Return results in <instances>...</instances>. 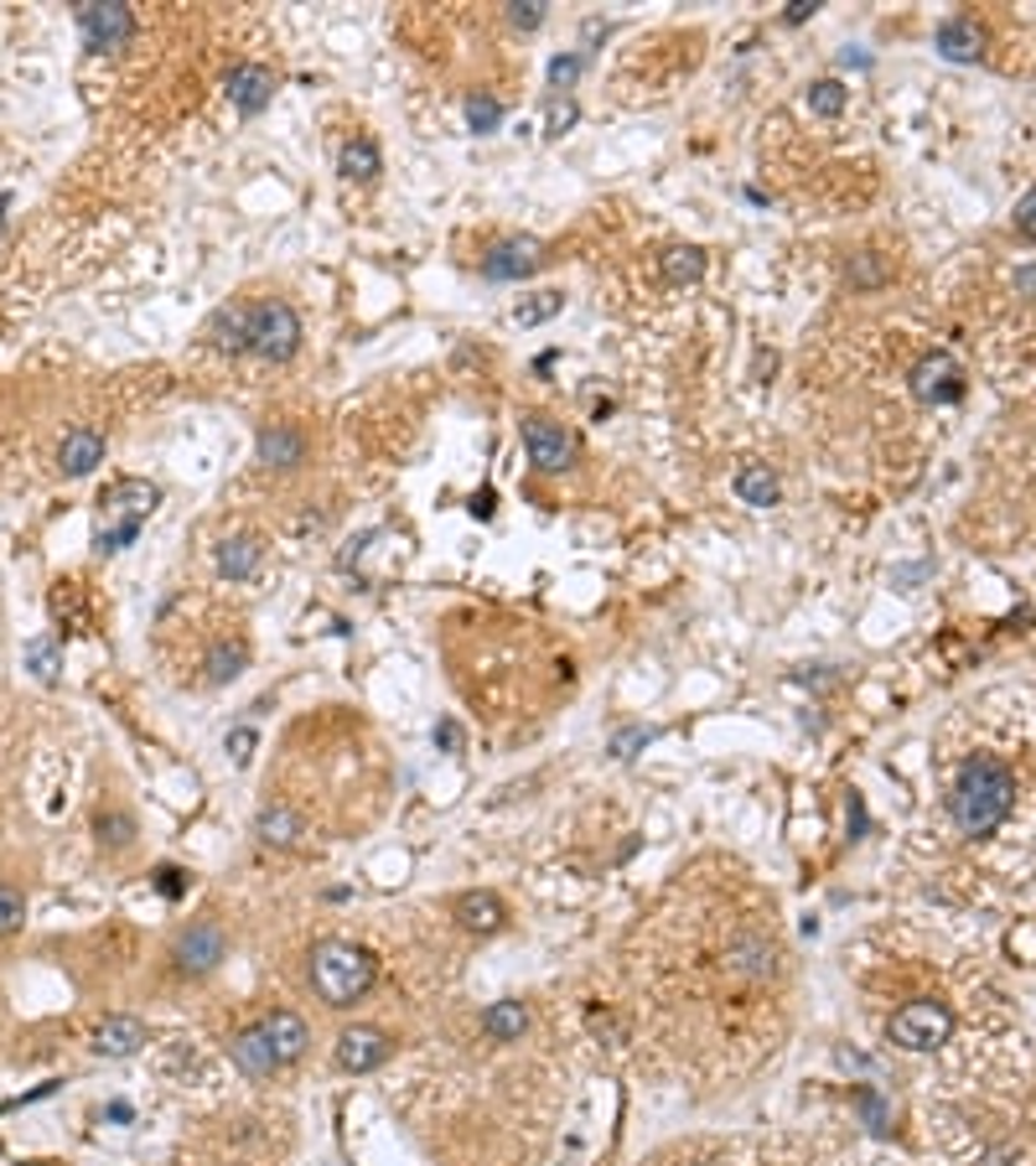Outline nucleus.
I'll use <instances>...</instances> for the list:
<instances>
[{
  "mask_svg": "<svg viewBox=\"0 0 1036 1166\" xmlns=\"http://www.w3.org/2000/svg\"><path fill=\"white\" fill-rule=\"evenodd\" d=\"M891 1042L906 1047V1053H933L953 1036V1011L943 1001H906L902 1011L891 1016Z\"/></svg>",
  "mask_w": 1036,
  "mask_h": 1166,
  "instance_id": "obj_4",
  "label": "nucleus"
},
{
  "mask_svg": "<svg viewBox=\"0 0 1036 1166\" xmlns=\"http://www.w3.org/2000/svg\"><path fill=\"white\" fill-rule=\"evenodd\" d=\"M814 11H819V5H814V0H793V5H788V11H782V22H788V26H799V22H809V16H814Z\"/></svg>",
  "mask_w": 1036,
  "mask_h": 1166,
  "instance_id": "obj_45",
  "label": "nucleus"
},
{
  "mask_svg": "<svg viewBox=\"0 0 1036 1166\" xmlns=\"http://www.w3.org/2000/svg\"><path fill=\"white\" fill-rule=\"evenodd\" d=\"M104 462V435L88 431V426H78V431L63 435V452H58V467H63L67 477H88L94 467Z\"/></svg>",
  "mask_w": 1036,
  "mask_h": 1166,
  "instance_id": "obj_17",
  "label": "nucleus"
},
{
  "mask_svg": "<svg viewBox=\"0 0 1036 1166\" xmlns=\"http://www.w3.org/2000/svg\"><path fill=\"white\" fill-rule=\"evenodd\" d=\"M736 498H741V503H752V508H773L777 498H782V482H777L773 467L752 462V467H741V472H736Z\"/></svg>",
  "mask_w": 1036,
  "mask_h": 1166,
  "instance_id": "obj_20",
  "label": "nucleus"
},
{
  "mask_svg": "<svg viewBox=\"0 0 1036 1166\" xmlns=\"http://www.w3.org/2000/svg\"><path fill=\"white\" fill-rule=\"evenodd\" d=\"M78 32L88 52H120L135 37V16L130 5H114V0H88L78 5Z\"/></svg>",
  "mask_w": 1036,
  "mask_h": 1166,
  "instance_id": "obj_6",
  "label": "nucleus"
},
{
  "mask_svg": "<svg viewBox=\"0 0 1036 1166\" xmlns=\"http://www.w3.org/2000/svg\"><path fill=\"white\" fill-rule=\"evenodd\" d=\"M306 456V441H301V431H291V426H264L259 431V462L264 467H296Z\"/></svg>",
  "mask_w": 1036,
  "mask_h": 1166,
  "instance_id": "obj_18",
  "label": "nucleus"
},
{
  "mask_svg": "<svg viewBox=\"0 0 1036 1166\" xmlns=\"http://www.w3.org/2000/svg\"><path fill=\"white\" fill-rule=\"evenodd\" d=\"M26 664H32V674H37L42 685H52L58 670H63V643H58V638H37V643L26 648Z\"/></svg>",
  "mask_w": 1036,
  "mask_h": 1166,
  "instance_id": "obj_30",
  "label": "nucleus"
},
{
  "mask_svg": "<svg viewBox=\"0 0 1036 1166\" xmlns=\"http://www.w3.org/2000/svg\"><path fill=\"white\" fill-rule=\"evenodd\" d=\"M570 125H576V105H570V99H560V105L550 109V135H565Z\"/></svg>",
  "mask_w": 1036,
  "mask_h": 1166,
  "instance_id": "obj_43",
  "label": "nucleus"
},
{
  "mask_svg": "<svg viewBox=\"0 0 1036 1166\" xmlns=\"http://www.w3.org/2000/svg\"><path fill=\"white\" fill-rule=\"evenodd\" d=\"M456 918H461V929H472V933H497L508 912H503V903H497L493 892H467L456 903Z\"/></svg>",
  "mask_w": 1036,
  "mask_h": 1166,
  "instance_id": "obj_21",
  "label": "nucleus"
},
{
  "mask_svg": "<svg viewBox=\"0 0 1036 1166\" xmlns=\"http://www.w3.org/2000/svg\"><path fill=\"white\" fill-rule=\"evenodd\" d=\"M472 514L477 518H493V488H482V493L472 498Z\"/></svg>",
  "mask_w": 1036,
  "mask_h": 1166,
  "instance_id": "obj_46",
  "label": "nucleus"
},
{
  "mask_svg": "<svg viewBox=\"0 0 1036 1166\" xmlns=\"http://www.w3.org/2000/svg\"><path fill=\"white\" fill-rule=\"evenodd\" d=\"M803 99H809V109H814V114L835 120V114L850 105V88H844L840 78H819V84H809V94H803Z\"/></svg>",
  "mask_w": 1036,
  "mask_h": 1166,
  "instance_id": "obj_29",
  "label": "nucleus"
},
{
  "mask_svg": "<svg viewBox=\"0 0 1036 1166\" xmlns=\"http://www.w3.org/2000/svg\"><path fill=\"white\" fill-rule=\"evenodd\" d=\"M244 664H249V648L238 643H218L213 653H208V685H229V679H238L244 674Z\"/></svg>",
  "mask_w": 1036,
  "mask_h": 1166,
  "instance_id": "obj_27",
  "label": "nucleus"
},
{
  "mask_svg": "<svg viewBox=\"0 0 1036 1166\" xmlns=\"http://www.w3.org/2000/svg\"><path fill=\"white\" fill-rule=\"evenodd\" d=\"M523 446H529V462L540 467V472H560V467H570L576 462V435L565 431L560 420H550V415H523Z\"/></svg>",
  "mask_w": 1036,
  "mask_h": 1166,
  "instance_id": "obj_7",
  "label": "nucleus"
},
{
  "mask_svg": "<svg viewBox=\"0 0 1036 1166\" xmlns=\"http://www.w3.org/2000/svg\"><path fill=\"white\" fill-rule=\"evenodd\" d=\"M223 929L218 923H193V929L176 938V970H187V974H208L223 959Z\"/></svg>",
  "mask_w": 1036,
  "mask_h": 1166,
  "instance_id": "obj_12",
  "label": "nucleus"
},
{
  "mask_svg": "<svg viewBox=\"0 0 1036 1166\" xmlns=\"http://www.w3.org/2000/svg\"><path fill=\"white\" fill-rule=\"evenodd\" d=\"M379 146L368 140V135H358V140H347L343 146V176H358V182H373L379 176Z\"/></svg>",
  "mask_w": 1036,
  "mask_h": 1166,
  "instance_id": "obj_28",
  "label": "nucleus"
},
{
  "mask_svg": "<svg viewBox=\"0 0 1036 1166\" xmlns=\"http://www.w3.org/2000/svg\"><path fill=\"white\" fill-rule=\"evenodd\" d=\"M22 923H26V897L16 886L0 882V933H16Z\"/></svg>",
  "mask_w": 1036,
  "mask_h": 1166,
  "instance_id": "obj_34",
  "label": "nucleus"
},
{
  "mask_svg": "<svg viewBox=\"0 0 1036 1166\" xmlns=\"http://www.w3.org/2000/svg\"><path fill=\"white\" fill-rule=\"evenodd\" d=\"M508 22H514L518 32H534V26L544 22V0H518V5H508Z\"/></svg>",
  "mask_w": 1036,
  "mask_h": 1166,
  "instance_id": "obj_37",
  "label": "nucleus"
},
{
  "mask_svg": "<svg viewBox=\"0 0 1036 1166\" xmlns=\"http://www.w3.org/2000/svg\"><path fill=\"white\" fill-rule=\"evenodd\" d=\"M576 78H581V52H565V58H555V63H550V84H555V88H570Z\"/></svg>",
  "mask_w": 1036,
  "mask_h": 1166,
  "instance_id": "obj_38",
  "label": "nucleus"
},
{
  "mask_svg": "<svg viewBox=\"0 0 1036 1166\" xmlns=\"http://www.w3.org/2000/svg\"><path fill=\"white\" fill-rule=\"evenodd\" d=\"M544 265V244L540 238H503L482 255V275L488 281H523Z\"/></svg>",
  "mask_w": 1036,
  "mask_h": 1166,
  "instance_id": "obj_9",
  "label": "nucleus"
},
{
  "mask_svg": "<svg viewBox=\"0 0 1036 1166\" xmlns=\"http://www.w3.org/2000/svg\"><path fill=\"white\" fill-rule=\"evenodd\" d=\"M208 337H213V347H229V353H244V347H249V311H238V306H229V311H218L213 322H208Z\"/></svg>",
  "mask_w": 1036,
  "mask_h": 1166,
  "instance_id": "obj_25",
  "label": "nucleus"
},
{
  "mask_svg": "<svg viewBox=\"0 0 1036 1166\" xmlns=\"http://www.w3.org/2000/svg\"><path fill=\"white\" fill-rule=\"evenodd\" d=\"M886 281V265L876 255H855L850 259V285H865V291H871V285H881Z\"/></svg>",
  "mask_w": 1036,
  "mask_h": 1166,
  "instance_id": "obj_35",
  "label": "nucleus"
},
{
  "mask_svg": "<svg viewBox=\"0 0 1036 1166\" xmlns=\"http://www.w3.org/2000/svg\"><path fill=\"white\" fill-rule=\"evenodd\" d=\"M705 275V255L694 249V244H674V249H664V281L669 285H694Z\"/></svg>",
  "mask_w": 1036,
  "mask_h": 1166,
  "instance_id": "obj_26",
  "label": "nucleus"
},
{
  "mask_svg": "<svg viewBox=\"0 0 1036 1166\" xmlns=\"http://www.w3.org/2000/svg\"><path fill=\"white\" fill-rule=\"evenodd\" d=\"M156 892H161V897H182V892H187V876H182V871H176V866H156Z\"/></svg>",
  "mask_w": 1036,
  "mask_h": 1166,
  "instance_id": "obj_39",
  "label": "nucleus"
},
{
  "mask_svg": "<svg viewBox=\"0 0 1036 1166\" xmlns=\"http://www.w3.org/2000/svg\"><path fill=\"white\" fill-rule=\"evenodd\" d=\"M223 88H229V99H234L238 114H259V109H270V99H275V73L259 67V63H238V67H229Z\"/></svg>",
  "mask_w": 1036,
  "mask_h": 1166,
  "instance_id": "obj_10",
  "label": "nucleus"
},
{
  "mask_svg": "<svg viewBox=\"0 0 1036 1166\" xmlns=\"http://www.w3.org/2000/svg\"><path fill=\"white\" fill-rule=\"evenodd\" d=\"M384 1058H388V1036L379 1027H347L337 1036V1068H347V1073H373Z\"/></svg>",
  "mask_w": 1036,
  "mask_h": 1166,
  "instance_id": "obj_11",
  "label": "nucleus"
},
{
  "mask_svg": "<svg viewBox=\"0 0 1036 1166\" xmlns=\"http://www.w3.org/2000/svg\"><path fill=\"white\" fill-rule=\"evenodd\" d=\"M855 1109H861V1120H865V1130H871V1136H886V1130H891V1109H886V1100L881 1094H876V1089H855Z\"/></svg>",
  "mask_w": 1036,
  "mask_h": 1166,
  "instance_id": "obj_32",
  "label": "nucleus"
},
{
  "mask_svg": "<svg viewBox=\"0 0 1036 1166\" xmlns=\"http://www.w3.org/2000/svg\"><path fill=\"white\" fill-rule=\"evenodd\" d=\"M301 347V317L285 302H259L249 306V353L270 358V364H285L296 358Z\"/></svg>",
  "mask_w": 1036,
  "mask_h": 1166,
  "instance_id": "obj_5",
  "label": "nucleus"
},
{
  "mask_svg": "<svg viewBox=\"0 0 1036 1166\" xmlns=\"http://www.w3.org/2000/svg\"><path fill=\"white\" fill-rule=\"evenodd\" d=\"M726 965H731L736 974H747V980H767V974H773V944L756 938V933H741L731 949H726Z\"/></svg>",
  "mask_w": 1036,
  "mask_h": 1166,
  "instance_id": "obj_19",
  "label": "nucleus"
},
{
  "mask_svg": "<svg viewBox=\"0 0 1036 1166\" xmlns=\"http://www.w3.org/2000/svg\"><path fill=\"white\" fill-rule=\"evenodd\" d=\"M368 540H373V535H358V540H353V544H347V550H343V555H337V565H353V561H358V555H363V544H368Z\"/></svg>",
  "mask_w": 1036,
  "mask_h": 1166,
  "instance_id": "obj_47",
  "label": "nucleus"
},
{
  "mask_svg": "<svg viewBox=\"0 0 1036 1166\" xmlns=\"http://www.w3.org/2000/svg\"><path fill=\"white\" fill-rule=\"evenodd\" d=\"M497 120H503V105H497L493 94H472V99H467V125H472L477 135H493Z\"/></svg>",
  "mask_w": 1036,
  "mask_h": 1166,
  "instance_id": "obj_33",
  "label": "nucleus"
},
{
  "mask_svg": "<svg viewBox=\"0 0 1036 1166\" xmlns=\"http://www.w3.org/2000/svg\"><path fill=\"white\" fill-rule=\"evenodd\" d=\"M373 980H379V959L347 938H326L311 949V991L326 1006H353L358 995H368Z\"/></svg>",
  "mask_w": 1036,
  "mask_h": 1166,
  "instance_id": "obj_2",
  "label": "nucleus"
},
{
  "mask_svg": "<svg viewBox=\"0 0 1036 1166\" xmlns=\"http://www.w3.org/2000/svg\"><path fill=\"white\" fill-rule=\"evenodd\" d=\"M140 1047H146V1021H135V1016H109V1021L94 1027V1053L99 1058H130Z\"/></svg>",
  "mask_w": 1036,
  "mask_h": 1166,
  "instance_id": "obj_14",
  "label": "nucleus"
},
{
  "mask_svg": "<svg viewBox=\"0 0 1036 1166\" xmlns=\"http://www.w3.org/2000/svg\"><path fill=\"white\" fill-rule=\"evenodd\" d=\"M906 384H912V394L923 405H953V400H964V368L953 364L949 353H928V358L912 364Z\"/></svg>",
  "mask_w": 1036,
  "mask_h": 1166,
  "instance_id": "obj_8",
  "label": "nucleus"
},
{
  "mask_svg": "<svg viewBox=\"0 0 1036 1166\" xmlns=\"http://www.w3.org/2000/svg\"><path fill=\"white\" fill-rule=\"evenodd\" d=\"M218 570L229 576V581H249L259 570V540L255 535H234V540L218 544Z\"/></svg>",
  "mask_w": 1036,
  "mask_h": 1166,
  "instance_id": "obj_23",
  "label": "nucleus"
},
{
  "mask_svg": "<svg viewBox=\"0 0 1036 1166\" xmlns=\"http://www.w3.org/2000/svg\"><path fill=\"white\" fill-rule=\"evenodd\" d=\"M523 1027H529V1011H523L518 1001H493V1006L482 1011V1032L493 1036V1042H518Z\"/></svg>",
  "mask_w": 1036,
  "mask_h": 1166,
  "instance_id": "obj_24",
  "label": "nucleus"
},
{
  "mask_svg": "<svg viewBox=\"0 0 1036 1166\" xmlns=\"http://www.w3.org/2000/svg\"><path fill=\"white\" fill-rule=\"evenodd\" d=\"M933 42H938V58H949V63H979L985 58V32L970 16H949Z\"/></svg>",
  "mask_w": 1036,
  "mask_h": 1166,
  "instance_id": "obj_15",
  "label": "nucleus"
},
{
  "mask_svg": "<svg viewBox=\"0 0 1036 1166\" xmlns=\"http://www.w3.org/2000/svg\"><path fill=\"white\" fill-rule=\"evenodd\" d=\"M109 830V845H130V835H135V824H130V814H109V820H99V835Z\"/></svg>",
  "mask_w": 1036,
  "mask_h": 1166,
  "instance_id": "obj_40",
  "label": "nucleus"
},
{
  "mask_svg": "<svg viewBox=\"0 0 1036 1166\" xmlns=\"http://www.w3.org/2000/svg\"><path fill=\"white\" fill-rule=\"evenodd\" d=\"M953 824L970 835V840H985V835H995L1000 824H1006V814L1015 809V773L1000 762V757H970L964 762V773H959V783H953Z\"/></svg>",
  "mask_w": 1036,
  "mask_h": 1166,
  "instance_id": "obj_1",
  "label": "nucleus"
},
{
  "mask_svg": "<svg viewBox=\"0 0 1036 1166\" xmlns=\"http://www.w3.org/2000/svg\"><path fill=\"white\" fill-rule=\"evenodd\" d=\"M264 1036H270V1047H275V1058H281V1068L285 1063H296L306 1053V1042H311V1027H306L301 1016L296 1011H270L264 1021Z\"/></svg>",
  "mask_w": 1036,
  "mask_h": 1166,
  "instance_id": "obj_16",
  "label": "nucleus"
},
{
  "mask_svg": "<svg viewBox=\"0 0 1036 1166\" xmlns=\"http://www.w3.org/2000/svg\"><path fill=\"white\" fill-rule=\"evenodd\" d=\"M435 747H441V752H456V747H461V726H456V721H441V726H435Z\"/></svg>",
  "mask_w": 1036,
  "mask_h": 1166,
  "instance_id": "obj_44",
  "label": "nucleus"
},
{
  "mask_svg": "<svg viewBox=\"0 0 1036 1166\" xmlns=\"http://www.w3.org/2000/svg\"><path fill=\"white\" fill-rule=\"evenodd\" d=\"M229 752H234V762L244 768L249 757H255V732L249 726H238V732H229Z\"/></svg>",
  "mask_w": 1036,
  "mask_h": 1166,
  "instance_id": "obj_42",
  "label": "nucleus"
},
{
  "mask_svg": "<svg viewBox=\"0 0 1036 1166\" xmlns=\"http://www.w3.org/2000/svg\"><path fill=\"white\" fill-rule=\"evenodd\" d=\"M255 835H259V840H264V845H281V850H291V845H301L306 824L296 820L291 809H281V803H270V809H259Z\"/></svg>",
  "mask_w": 1036,
  "mask_h": 1166,
  "instance_id": "obj_22",
  "label": "nucleus"
},
{
  "mask_svg": "<svg viewBox=\"0 0 1036 1166\" xmlns=\"http://www.w3.org/2000/svg\"><path fill=\"white\" fill-rule=\"evenodd\" d=\"M653 741V732L648 726H622V732L612 736V757H638Z\"/></svg>",
  "mask_w": 1036,
  "mask_h": 1166,
  "instance_id": "obj_36",
  "label": "nucleus"
},
{
  "mask_svg": "<svg viewBox=\"0 0 1036 1166\" xmlns=\"http://www.w3.org/2000/svg\"><path fill=\"white\" fill-rule=\"evenodd\" d=\"M229 1058H234L238 1073H249V1079H270V1073L281 1068V1058H275V1047H270L264 1027H244V1032L229 1042Z\"/></svg>",
  "mask_w": 1036,
  "mask_h": 1166,
  "instance_id": "obj_13",
  "label": "nucleus"
},
{
  "mask_svg": "<svg viewBox=\"0 0 1036 1166\" xmlns=\"http://www.w3.org/2000/svg\"><path fill=\"white\" fill-rule=\"evenodd\" d=\"M560 306H565L560 291H534L529 302H518L514 317H518V327H540V322H550V317H555Z\"/></svg>",
  "mask_w": 1036,
  "mask_h": 1166,
  "instance_id": "obj_31",
  "label": "nucleus"
},
{
  "mask_svg": "<svg viewBox=\"0 0 1036 1166\" xmlns=\"http://www.w3.org/2000/svg\"><path fill=\"white\" fill-rule=\"evenodd\" d=\"M840 63L844 67H871V58H865V52H840Z\"/></svg>",
  "mask_w": 1036,
  "mask_h": 1166,
  "instance_id": "obj_48",
  "label": "nucleus"
},
{
  "mask_svg": "<svg viewBox=\"0 0 1036 1166\" xmlns=\"http://www.w3.org/2000/svg\"><path fill=\"white\" fill-rule=\"evenodd\" d=\"M104 524H99V550H125L140 524L151 518V508L161 503V488L156 482H140V477H120L104 498Z\"/></svg>",
  "mask_w": 1036,
  "mask_h": 1166,
  "instance_id": "obj_3",
  "label": "nucleus"
},
{
  "mask_svg": "<svg viewBox=\"0 0 1036 1166\" xmlns=\"http://www.w3.org/2000/svg\"><path fill=\"white\" fill-rule=\"evenodd\" d=\"M1015 229H1021L1026 238H1036V187L1015 202Z\"/></svg>",
  "mask_w": 1036,
  "mask_h": 1166,
  "instance_id": "obj_41",
  "label": "nucleus"
},
{
  "mask_svg": "<svg viewBox=\"0 0 1036 1166\" xmlns=\"http://www.w3.org/2000/svg\"><path fill=\"white\" fill-rule=\"evenodd\" d=\"M1015 285H1021V291H1036V270H1032V265H1026V270L1015 275Z\"/></svg>",
  "mask_w": 1036,
  "mask_h": 1166,
  "instance_id": "obj_49",
  "label": "nucleus"
}]
</instances>
